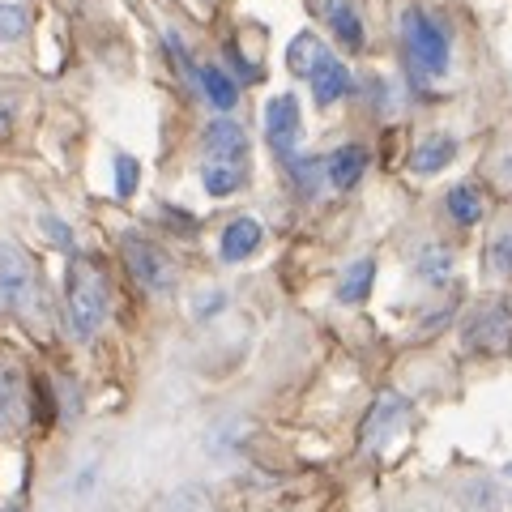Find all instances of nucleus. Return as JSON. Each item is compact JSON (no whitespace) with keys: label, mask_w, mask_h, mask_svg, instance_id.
Masks as SVG:
<instances>
[{"label":"nucleus","mask_w":512,"mask_h":512,"mask_svg":"<svg viewBox=\"0 0 512 512\" xmlns=\"http://www.w3.org/2000/svg\"><path fill=\"white\" fill-rule=\"evenodd\" d=\"M64 303H69V325L82 342L99 338V329L107 325V308H111V295H107V278L103 269L90 261V256H73L69 261V274H64Z\"/></svg>","instance_id":"1"},{"label":"nucleus","mask_w":512,"mask_h":512,"mask_svg":"<svg viewBox=\"0 0 512 512\" xmlns=\"http://www.w3.org/2000/svg\"><path fill=\"white\" fill-rule=\"evenodd\" d=\"M402 39H406L410 64L423 77H444L448 73V56H453V47H448L444 26L431 22L423 9H406L402 13Z\"/></svg>","instance_id":"2"},{"label":"nucleus","mask_w":512,"mask_h":512,"mask_svg":"<svg viewBox=\"0 0 512 512\" xmlns=\"http://www.w3.org/2000/svg\"><path fill=\"white\" fill-rule=\"evenodd\" d=\"M124 261L150 295H171L175 282H180V269H175V261L163 252V244H154V239L137 235V231L124 235Z\"/></svg>","instance_id":"3"},{"label":"nucleus","mask_w":512,"mask_h":512,"mask_svg":"<svg viewBox=\"0 0 512 512\" xmlns=\"http://www.w3.org/2000/svg\"><path fill=\"white\" fill-rule=\"evenodd\" d=\"M35 269H30V256L18 244H5L0 239V312H30L35 308Z\"/></svg>","instance_id":"4"},{"label":"nucleus","mask_w":512,"mask_h":512,"mask_svg":"<svg viewBox=\"0 0 512 512\" xmlns=\"http://www.w3.org/2000/svg\"><path fill=\"white\" fill-rule=\"evenodd\" d=\"M299 128H303L299 99L295 94H274V99L265 103V141H269V150H274L278 158H286V163L295 158Z\"/></svg>","instance_id":"5"},{"label":"nucleus","mask_w":512,"mask_h":512,"mask_svg":"<svg viewBox=\"0 0 512 512\" xmlns=\"http://www.w3.org/2000/svg\"><path fill=\"white\" fill-rule=\"evenodd\" d=\"M508 342H512V312L504 303L487 308L466 333V346H474V350H504Z\"/></svg>","instance_id":"6"},{"label":"nucleus","mask_w":512,"mask_h":512,"mask_svg":"<svg viewBox=\"0 0 512 512\" xmlns=\"http://www.w3.org/2000/svg\"><path fill=\"white\" fill-rule=\"evenodd\" d=\"M201 146H205V158H235V163H244L248 133H244V124H235V120H214L205 128Z\"/></svg>","instance_id":"7"},{"label":"nucleus","mask_w":512,"mask_h":512,"mask_svg":"<svg viewBox=\"0 0 512 512\" xmlns=\"http://www.w3.org/2000/svg\"><path fill=\"white\" fill-rule=\"evenodd\" d=\"M308 82H312L316 103L320 107H333L338 99H346V94H350V69H346L338 56H325V60L316 64V73L308 77Z\"/></svg>","instance_id":"8"},{"label":"nucleus","mask_w":512,"mask_h":512,"mask_svg":"<svg viewBox=\"0 0 512 512\" xmlns=\"http://www.w3.org/2000/svg\"><path fill=\"white\" fill-rule=\"evenodd\" d=\"M261 239H265V227L256 218H235L227 231H222V244H218V252H222V261H231V265H239V261H248V256L261 248Z\"/></svg>","instance_id":"9"},{"label":"nucleus","mask_w":512,"mask_h":512,"mask_svg":"<svg viewBox=\"0 0 512 512\" xmlns=\"http://www.w3.org/2000/svg\"><path fill=\"white\" fill-rule=\"evenodd\" d=\"M312 13H320L346 47H363V22L350 0H312Z\"/></svg>","instance_id":"10"},{"label":"nucleus","mask_w":512,"mask_h":512,"mask_svg":"<svg viewBox=\"0 0 512 512\" xmlns=\"http://www.w3.org/2000/svg\"><path fill=\"white\" fill-rule=\"evenodd\" d=\"M367 171V150L363 146H342L333 150V158H325V180L338 188V192H350Z\"/></svg>","instance_id":"11"},{"label":"nucleus","mask_w":512,"mask_h":512,"mask_svg":"<svg viewBox=\"0 0 512 512\" xmlns=\"http://www.w3.org/2000/svg\"><path fill=\"white\" fill-rule=\"evenodd\" d=\"M248 180V163H235V158H205L201 167V184L210 197H231L235 188H244Z\"/></svg>","instance_id":"12"},{"label":"nucleus","mask_w":512,"mask_h":512,"mask_svg":"<svg viewBox=\"0 0 512 512\" xmlns=\"http://www.w3.org/2000/svg\"><path fill=\"white\" fill-rule=\"evenodd\" d=\"M457 158V137H448V133H431L419 141V150L410 154V167L419 171V175H436L444 171L448 163Z\"/></svg>","instance_id":"13"},{"label":"nucleus","mask_w":512,"mask_h":512,"mask_svg":"<svg viewBox=\"0 0 512 512\" xmlns=\"http://www.w3.org/2000/svg\"><path fill=\"white\" fill-rule=\"evenodd\" d=\"M325 56H329V47L320 43L312 30H299V35L291 39V47H286V64H291V73H299V77H312L316 64Z\"/></svg>","instance_id":"14"},{"label":"nucleus","mask_w":512,"mask_h":512,"mask_svg":"<svg viewBox=\"0 0 512 512\" xmlns=\"http://www.w3.org/2000/svg\"><path fill=\"white\" fill-rule=\"evenodd\" d=\"M372 282H376V261H372V256H359V261H355V265H346V274L338 278V299L355 308V303L367 299Z\"/></svg>","instance_id":"15"},{"label":"nucleus","mask_w":512,"mask_h":512,"mask_svg":"<svg viewBox=\"0 0 512 512\" xmlns=\"http://www.w3.org/2000/svg\"><path fill=\"white\" fill-rule=\"evenodd\" d=\"M406 414V402L402 397H393V393H384L380 402H376V410H372V419H367V427H363V444L372 448V444H380L384 440V431H393V423Z\"/></svg>","instance_id":"16"},{"label":"nucleus","mask_w":512,"mask_h":512,"mask_svg":"<svg viewBox=\"0 0 512 512\" xmlns=\"http://www.w3.org/2000/svg\"><path fill=\"white\" fill-rule=\"evenodd\" d=\"M201 90L218 111H231L239 103V86L218 69V64H201Z\"/></svg>","instance_id":"17"},{"label":"nucleus","mask_w":512,"mask_h":512,"mask_svg":"<svg viewBox=\"0 0 512 512\" xmlns=\"http://www.w3.org/2000/svg\"><path fill=\"white\" fill-rule=\"evenodd\" d=\"M448 214H453V222H461V227H474V222L483 218V197H478V188L457 184L448 192Z\"/></svg>","instance_id":"18"},{"label":"nucleus","mask_w":512,"mask_h":512,"mask_svg":"<svg viewBox=\"0 0 512 512\" xmlns=\"http://www.w3.org/2000/svg\"><path fill=\"white\" fill-rule=\"evenodd\" d=\"M487 269L491 274H500V278H508L512 274V227L508 231H500L487 244Z\"/></svg>","instance_id":"19"},{"label":"nucleus","mask_w":512,"mask_h":512,"mask_svg":"<svg viewBox=\"0 0 512 512\" xmlns=\"http://www.w3.org/2000/svg\"><path fill=\"white\" fill-rule=\"evenodd\" d=\"M141 184V167L133 154H116V197H133Z\"/></svg>","instance_id":"20"},{"label":"nucleus","mask_w":512,"mask_h":512,"mask_svg":"<svg viewBox=\"0 0 512 512\" xmlns=\"http://www.w3.org/2000/svg\"><path fill=\"white\" fill-rule=\"evenodd\" d=\"M22 35H26V9L0 5V43H18Z\"/></svg>","instance_id":"21"},{"label":"nucleus","mask_w":512,"mask_h":512,"mask_svg":"<svg viewBox=\"0 0 512 512\" xmlns=\"http://www.w3.org/2000/svg\"><path fill=\"white\" fill-rule=\"evenodd\" d=\"M419 274H423L427 282H444V278H448V252H444V248H423Z\"/></svg>","instance_id":"22"},{"label":"nucleus","mask_w":512,"mask_h":512,"mask_svg":"<svg viewBox=\"0 0 512 512\" xmlns=\"http://www.w3.org/2000/svg\"><path fill=\"white\" fill-rule=\"evenodd\" d=\"M316 171H320L316 158H291V175H295V184L308 192V197L316 192Z\"/></svg>","instance_id":"23"},{"label":"nucleus","mask_w":512,"mask_h":512,"mask_svg":"<svg viewBox=\"0 0 512 512\" xmlns=\"http://www.w3.org/2000/svg\"><path fill=\"white\" fill-rule=\"evenodd\" d=\"M43 227H47V239H52V244H60V248H69V244H73V235H69V227H64L60 218L47 214V218H43Z\"/></svg>","instance_id":"24"},{"label":"nucleus","mask_w":512,"mask_h":512,"mask_svg":"<svg viewBox=\"0 0 512 512\" xmlns=\"http://www.w3.org/2000/svg\"><path fill=\"white\" fill-rule=\"evenodd\" d=\"M13 116H18V103H13L9 94H0V137L13 128Z\"/></svg>","instance_id":"25"},{"label":"nucleus","mask_w":512,"mask_h":512,"mask_svg":"<svg viewBox=\"0 0 512 512\" xmlns=\"http://www.w3.org/2000/svg\"><path fill=\"white\" fill-rule=\"evenodd\" d=\"M9 397H13V389H9V376L0 372V414H5V406H9Z\"/></svg>","instance_id":"26"},{"label":"nucleus","mask_w":512,"mask_h":512,"mask_svg":"<svg viewBox=\"0 0 512 512\" xmlns=\"http://www.w3.org/2000/svg\"><path fill=\"white\" fill-rule=\"evenodd\" d=\"M188 500H197V491H188V495H184V500H175V504H171V512H180V508H184ZM201 508H205V495H201V500H197V512H201Z\"/></svg>","instance_id":"27"},{"label":"nucleus","mask_w":512,"mask_h":512,"mask_svg":"<svg viewBox=\"0 0 512 512\" xmlns=\"http://www.w3.org/2000/svg\"><path fill=\"white\" fill-rule=\"evenodd\" d=\"M504 474H508V478H512V461H508V470H504Z\"/></svg>","instance_id":"28"},{"label":"nucleus","mask_w":512,"mask_h":512,"mask_svg":"<svg viewBox=\"0 0 512 512\" xmlns=\"http://www.w3.org/2000/svg\"><path fill=\"white\" fill-rule=\"evenodd\" d=\"M5 512H22V508H5Z\"/></svg>","instance_id":"29"}]
</instances>
